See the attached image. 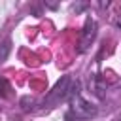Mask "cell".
<instances>
[{"mask_svg":"<svg viewBox=\"0 0 121 121\" xmlns=\"http://www.w3.org/2000/svg\"><path fill=\"white\" fill-rule=\"evenodd\" d=\"M96 106L87 102L85 98H81L79 95H76L70 100V108L66 112V121H87L91 117L96 115Z\"/></svg>","mask_w":121,"mask_h":121,"instance_id":"cell-1","label":"cell"},{"mask_svg":"<svg viewBox=\"0 0 121 121\" xmlns=\"http://www.w3.org/2000/svg\"><path fill=\"white\" fill-rule=\"evenodd\" d=\"M76 95H78V81H74L70 76H64V78L55 85V89L51 91V95H49V98H47V104L66 102V100H72Z\"/></svg>","mask_w":121,"mask_h":121,"instance_id":"cell-2","label":"cell"},{"mask_svg":"<svg viewBox=\"0 0 121 121\" xmlns=\"http://www.w3.org/2000/svg\"><path fill=\"white\" fill-rule=\"evenodd\" d=\"M95 36H96V23H95V19H87L85 21V26H83V30H81V40H79V51H85L91 43H93V40H95Z\"/></svg>","mask_w":121,"mask_h":121,"instance_id":"cell-3","label":"cell"},{"mask_svg":"<svg viewBox=\"0 0 121 121\" xmlns=\"http://www.w3.org/2000/svg\"><path fill=\"white\" fill-rule=\"evenodd\" d=\"M115 25H117V26L121 28V17H117V19H115Z\"/></svg>","mask_w":121,"mask_h":121,"instance_id":"cell-4","label":"cell"}]
</instances>
